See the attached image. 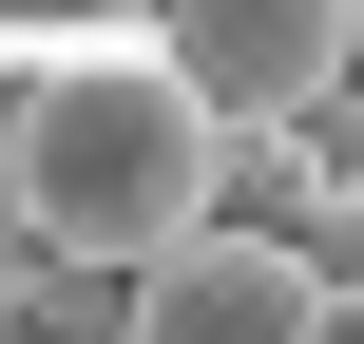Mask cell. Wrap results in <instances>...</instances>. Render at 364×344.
I'll list each match as a JSON object with an SVG mask.
<instances>
[{
	"label": "cell",
	"instance_id": "cell-4",
	"mask_svg": "<svg viewBox=\"0 0 364 344\" xmlns=\"http://www.w3.org/2000/svg\"><path fill=\"white\" fill-rule=\"evenodd\" d=\"M115 19H154V0H0V38H115Z\"/></svg>",
	"mask_w": 364,
	"mask_h": 344
},
{
	"label": "cell",
	"instance_id": "cell-2",
	"mask_svg": "<svg viewBox=\"0 0 364 344\" xmlns=\"http://www.w3.org/2000/svg\"><path fill=\"white\" fill-rule=\"evenodd\" d=\"M115 287H134V344H326V287H307V249H288V230H250L230 192H211L192 230H154Z\"/></svg>",
	"mask_w": 364,
	"mask_h": 344
},
{
	"label": "cell",
	"instance_id": "cell-5",
	"mask_svg": "<svg viewBox=\"0 0 364 344\" xmlns=\"http://www.w3.org/2000/svg\"><path fill=\"white\" fill-rule=\"evenodd\" d=\"M38 306V230H19V192H0V326Z\"/></svg>",
	"mask_w": 364,
	"mask_h": 344
},
{
	"label": "cell",
	"instance_id": "cell-1",
	"mask_svg": "<svg viewBox=\"0 0 364 344\" xmlns=\"http://www.w3.org/2000/svg\"><path fill=\"white\" fill-rule=\"evenodd\" d=\"M0 192L38 230V268H134L154 230H192L230 192V115L115 19V38H38V77L0 96Z\"/></svg>",
	"mask_w": 364,
	"mask_h": 344
},
{
	"label": "cell",
	"instance_id": "cell-3",
	"mask_svg": "<svg viewBox=\"0 0 364 344\" xmlns=\"http://www.w3.org/2000/svg\"><path fill=\"white\" fill-rule=\"evenodd\" d=\"M154 57L250 134V115H307L326 77H364V0H154Z\"/></svg>",
	"mask_w": 364,
	"mask_h": 344
}]
</instances>
